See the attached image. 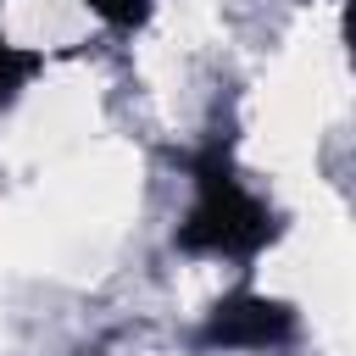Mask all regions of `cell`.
<instances>
[{
  "mask_svg": "<svg viewBox=\"0 0 356 356\" xmlns=\"http://www.w3.org/2000/svg\"><path fill=\"white\" fill-rule=\"evenodd\" d=\"M273 234H278V217L267 211V200H256V195L239 184L228 150L211 145V150L195 161V206H189V217H184V228H178V250L245 261V256H256Z\"/></svg>",
  "mask_w": 356,
  "mask_h": 356,
  "instance_id": "1",
  "label": "cell"
},
{
  "mask_svg": "<svg viewBox=\"0 0 356 356\" xmlns=\"http://www.w3.org/2000/svg\"><path fill=\"white\" fill-rule=\"evenodd\" d=\"M39 61L28 56V50H17L11 39H6V28H0V106H11L17 100V89L28 83V72H33Z\"/></svg>",
  "mask_w": 356,
  "mask_h": 356,
  "instance_id": "3",
  "label": "cell"
},
{
  "mask_svg": "<svg viewBox=\"0 0 356 356\" xmlns=\"http://www.w3.org/2000/svg\"><path fill=\"white\" fill-rule=\"evenodd\" d=\"M89 11H100L111 28H134V22H145V11H150V0H83Z\"/></svg>",
  "mask_w": 356,
  "mask_h": 356,
  "instance_id": "4",
  "label": "cell"
},
{
  "mask_svg": "<svg viewBox=\"0 0 356 356\" xmlns=\"http://www.w3.org/2000/svg\"><path fill=\"white\" fill-rule=\"evenodd\" d=\"M295 339V312L273 295H228L200 323L206 350H278Z\"/></svg>",
  "mask_w": 356,
  "mask_h": 356,
  "instance_id": "2",
  "label": "cell"
}]
</instances>
